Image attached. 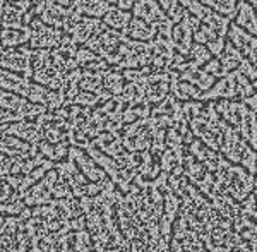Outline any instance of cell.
Masks as SVG:
<instances>
[{"label": "cell", "mask_w": 257, "mask_h": 252, "mask_svg": "<svg viewBox=\"0 0 257 252\" xmlns=\"http://www.w3.org/2000/svg\"><path fill=\"white\" fill-rule=\"evenodd\" d=\"M190 9H192V12L197 16V18H202V19L208 21L209 28L211 30H216V33H219V36L225 35V31L228 28L226 18H219V16H216L214 12H211L209 9H204L201 4H196V2H194V6H190Z\"/></svg>", "instance_id": "cell-1"}, {"label": "cell", "mask_w": 257, "mask_h": 252, "mask_svg": "<svg viewBox=\"0 0 257 252\" xmlns=\"http://www.w3.org/2000/svg\"><path fill=\"white\" fill-rule=\"evenodd\" d=\"M230 36H231V40H233V43L238 45L240 48H243L247 55L250 57V60L257 65V40L248 36L245 31H242L237 26L231 28Z\"/></svg>", "instance_id": "cell-2"}, {"label": "cell", "mask_w": 257, "mask_h": 252, "mask_svg": "<svg viewBox=\"0 0 257 252\" xmlns=\"http://www.w3.org/2000/svg\"><path fill=\"white\" fill-rule=\"evenodd\" d=\"M238 24L245 26L250 33H257V18H255L254 11H252L247 4H242V6H240Z\"/></svg>", "instance_id": "cell-3"}, {"label": "cell", "mask_w": 257, "mask_h": 252, "mask_svg": "<svg viewBox=\"0 0 257 252\" xmlns=\"http://www.w3.org/2000/svg\"><path fill=\"white\" fill-rule=\"evenodd\" d=\"M242 55L235 50L231 45H226V52L223 55V72H228L230 69H233L235 65H238L242 62Z\"/></svg>", "instance_id": "cell-4"}, {"label": "cell", "mask_w": 257, "mask_h": 252, "mask_svg": "<svg viewBox=\"0 0 257 252\" xmlns=\"http://www.w3.org/2000/svg\"><path fill=\"white\" fill-rule=\"evenodd\" d=\"M216 94H219V96H233L235 94V81H233V76L226 77V79H223L219 84L216 86V89L211 93V96H216Z\"/></svg>", "instance_id": "cell-5"}, {"label": "cell", "mask_w": 257, "mask_h": 252, "mask_svg": "<svg viewBox=\"0 0 257 252\" xmlns=\"http://www.w3.org/2000/svg\"><path fill=\"white\" fill-rule=\"evenodd\" d=\"M202 2L209 4L211 7L218 9L223 14H231L235 11V0H202Z\"/></svg>", "instance_id": "cell-6"}, {"label": "cell", "mask_w": 257, "mask_h": 252, "mask_svg": "<svg viewBox=\"0 0 257 252\" xmlns=\"http://www.w3.org/2000/svg\"><path fill=\"white\" fill-rule=\"evenodd\" d=\"M197 40L199 41H213L214 38H218V36H216V31H213V30H211V28H202V30L201 31H199L197 33Z\"/></svg>", "instance_id": "cell-7"}, {"label": "cell", "mask_w": 257, "mask_h": 252, "mask_svg": "<svg viewBox=\"0 0 257 252\" xmlns=\"http://www.w3.org/2000/svg\"><path fill=\"white\" fill-rule=\"evenodd\" d=\"M242 64V69H240V72L243 74L245 77H250V79H257V72H255V69L252 67L248 62H245V60H242L240 62Z\"/></svg>", "instance_id": "cell-8"}, {"label": "cell", "mask_w": 257, "mask_h": 252, "mask_svg": "<svg viewBox=\"0 0 257 252\" xmlns=\"http://www.w3.org/2000/svg\"><path fill=\"white\" fill-rule=\"evenodd\" d=\"M196 60H197V64H202V62H206L209 59V53L204 50L202 47H196Z\"/></svg>", "instance_id": "cell-9"}, {"label": "cell", "mask_w": 257, "mask_h": 252, "mask_svg": "<svg viewBox=\"0 0 257 252\" xmlns=\"http://www.w3.org/2000/svg\"><path fill=\"white\" fill-rule=\"evenodd\" d=\"M209 48L214 53L221 52V48H223V38H221V36H218V38H214L213 41H209Z\"/></svg>", "instance_id": "cell-10"}, {"label": "cell", "mask_w": 257, "mask_h": 252, "mask_svg": "<svg viewBox=\"0 0 257 252\" xmlns=\"http://www.w3.org/2000/svg\"><path fill=\"white\" fill-rule=\"evenodd\" d=\"M206 72H213V74H221L219 72V62H216V60H213L211 64L206 67Z\"/></svg>", "instance_id": "cell-11"}, {"label": "cell", "mask_w": 257, "mask_h": 252, "mask_svg": "<svg viewBox=\"0 0 257 252\" xmlns=\"http://www.w3.org/2000/svg\"><path fill=\"white\" fill-rule=\"evenodd\" d=\"M248 103H250L252 106H254V108H257V96H254V98H250V100H247Z\"/></svg>", "instance_id": "cell-12"}, {"label": "cell", "mask_w": 257, "mask_h": 252, "mask_svg": "<svg viewBox=\"0 0 257 252\" xmlns=\"http://www.w3.org/2000/svg\"><path fill=\"white\" fill-rule=\"evenodd\" d=\"M255 86H257V81H255Z\"/></svg>", "instance_id": "cell-13"}]
</instances>
